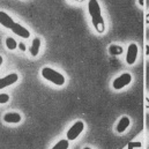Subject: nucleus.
<instances>
[{
  "label": "nucleus",
  "mask_w": 149,
  "mask_h": 149,
  "mask_svg": "<svg viewBox=\"0 0 149 149\" xmlns=\"http://www.w3.org/2000/svg\"><path fill=\"white\" fill-rule=\"evenodd\" d=\"M39 49H40V39L38 37L34 38L33 40V44H31V47H30V54L33 57H36L39 52Z\"/></svg>",
  "instance_id": "obj_11"
},
{
  "label": "nucleus",
  "mask_w": 149,
  "mask_h": 149,
  "mask_svg": "<svg viewBox=\"0 0 149 149\" xmlns=\"http://www.w3.org/2000/svg\"><path fill=\"white\" fill-rule=\"evenodd\" d=\"M109 53L112 56H119L123 53V47L119 45H110L109 46Z\"/></svg>",
  "instance_id": "obj_12"
},
{
  "label": "nucleus",
  "mask_w": 149,
  "mask_h": 149,
  "mask_svg": "<svg viewBox=\"0 0 149 149\" xmlns=\"http://www.w3.org/2000/svg\"><path fill=\"white\" fill-rule=\"evenodd\" d=\"M10 30H12L15 35H17V36H20V37H22V38L30 37V31H29L27 28H24L23 26H21L20 23H14V26L12 27Z\"/></svg>",
  "instance_id": "obj_7"
},
{
  "label": "nucleus",
  "mask_w": 149,
  "mask_h": 149,
  "mask_svg": "<svg viewBox=\"0 0 149 149\" xmlns=\"http://www.w3.org/2000/svg\"><path fill=\"white\" fill-rule=\"evenodd\" d=\"M138 45L132 43L128 45L127 47V53H126V63L128 65H133L135 61H136V58H138Z\"/></svg>",
  "instance_id": "obj_5"
},
{
  "label": "nucleus",
  "mask_w": 149,
  "mask_h": 149,
  "mask_svg": "<svg viewBox=\"0 0 149 149\" xmlns=\"http://www.w3.org/2000/svg\"><path fill=\"white\" fill-rule=\"evenodd\" d=\"M132 82V75L130 73H124V74L119 75L118 77H116L112 82V87L116 90H120L123 88H125L126 86H128Z\"/></svg>",
  "instance_id": "obj_3"
},
{
  "label": "nucleus",
  "mask_w": 149,
  "mask_h": 149,
  "mask_svg": "<svg viewBox=\"0 0 149 149\" xmlns=\"http://www.w3.org/2000/svg\"><path fill=\"white\" fill-rule=\"evenodd\" d=\"M84 130V123L81 120L75 121L71 126V128L67 131V140H75Z\"/></svg>",
  "instance_id": "obj_4"
},
{
  "label": "nucleus",
  "mask_w": 149,
  "mask_h": 149,
  "mask_svg": "<svg viewBox=\"0 0 149 149\" xmlns=\"http://www.w3.org/2000/svg\"><path fill=\"white\" fill-rule=\"evenodd\" d=\"M130 125H131L130 118H128V117H121L120 120L118 121V125H117V132H118V133L125 132V131L128 128Z\"/></svg>",
  "instance_id": "obj_10"
},
{
  "label": "nucleus",
  "mask_w": 149,
  "mask_h": 149,
  "mask_svg": "<svg viewBox=\"0 0 149 149\" xmlns=\"http://www.w3.org/2000/svg\"><path fill=\"white\" fill-rule=\"evenodd\" d=\"M17 80H19V75L16 73H10V74L1 77L0 79V89H3L8 86L14 84L15 82H17Z\"/></svg>",
  "instance_id": "obj_6"
},
{
  "label": "nucleus",
  "mask_w": 149,
  "mask_h": 149,
  "mask_svg": "<svg viewBox=\"0 0 149 149\" xmlns=\"http://www.w3.org/2000/svg\"><path fill=\"white\" fill-rule=\"evenodd\" d=\"M88 12H89V15L91 17L93 27L95 28V30L100 34L104 33L105 22H104V19L102 16V9H101V6H100V2L97 0H89Z\"/></svg>",
  "instance_id": "obj_1"
},
{
  "label": "nucleus",
  "mask_w": 149,
  "mask_h": 149,
  "mask_svg": "<svg viewBox=\"0 0 149 149\" xmlns=\"http://www.w3.org/2000/svg\"><path fill=\"white\" fill-rule=\"evenodd\" d=\"M146 54H147V56H149V45H147V46H146Z\"/></svg>",
  "instance_id": "obj_17"
},
{
  "label": "nucleus",
  "mask_w": 149,
  "mask_h": 149,
  "mask_svg": "<svg viewBox=\"0 0 149 149\" xmlns=\"http://www.w3.org/2000/svg\"><path fill=\"white\" fill-rule=\"evenodd\" d=\"M17 46L21 49V51H26V46H24V44H23V43H20Z\"/></svg>",
  "instance_id": "obj_16"
},
{
  "label": "nucleus",
  "mask_w": 149,
  "mask_h": 149,
  "mask_svg": "<svg viewBox=\"0 0 149 149\" xmlns=\"http://www.w3.org/2000/svg\"><path fill=\"white\" fill-rule=\"evenodd\" d=\"M139 2H140V5H143V0H139Z\"/></svg>",
  "instance_id": "obj_19"
},
{
  "label": "nucleus",
  "mask_w": 149,
  "mask_h": 149,
  "mask_svg": "<svg viewBox=\"0 0 149 149\" xmlns=\"http://www.w3.org/2000/svg\"><path fill=\"white\" fill-rule=\"evenodd\" d=\"M42 76L56 86H63L65 83V76L51 67H44L42 70Z\"/></svg>",
  "instance_id": "obj_2"
},
{
  "label": "nucleus",
  "mask_w": 149,
  "mask_h": 149,
  "mask_svg": "<svg viewBox=\"0 0 149 149\" xmlns=\"http://www.w3.org/2000/svg\"><path fill=\"white\" fill-rule=\"evenodd\" d=\"M83 149H91V148H89V147H84Z\"/></svg>",
  "instance_id": "obj_20"
},
{
  "label": "nucleus",
  "mask_w": 149,
  "mask_h": 149,
  "mask_svg": "<svg viewBox=\"0 0 149 149\" xmlns=\"http://www.w3.org/2000/svg\"><path fill=\"white\" fill-rule=\"evenodd\" d=\"M17 45H19V44L16 43V40L13 37L6 38V46H7L8 50H15V49L17 47Z\"/></svg>",
  "instance_id": "obj_13"
},
{
  "label": "nucleus",
  "mask_w": 149,
  "mask_h": 149,
  "mask_svg": "<svg viewBox=\"0 0 149 149\" xmlns=\"http://www.w3.org/2000/svg\"><path fill=\"white\" fill-rule=\"evenodd\" d=\"M52 149H68V140H60V141H58L53 147Z\"/></svg>",
  "instance_id": "obj_14"
},
{
  "label": "nucleus",
  "mask_w": 149,
  "mask_h": 149,
  "mask_svg": "<svg viewBox=\"0 0 149 149\" xmlns=\"http://www.w3.org/2000/svg\"><path fill=\"white\" fill-rule=\"evenodd\" d=\"M9 101V95L8 94H0V103L5 104Z\"/></svg>",
  "instance_id": "obj_15"
},
{
  "label": "nucleus",
  "mask_w": 149,
  "mask_h": 149,
  "mask_svg": "<svg viewBox=\"0 0 149 149\" xmlns=\"http://www.w3.org/2000/svg\"><path fill=\"white\" fill-rule=\"evenodd\" d=\"M14 20L10 17V15H8L6 12L0 10V24L7 29H12V27L14 26Z\"/></svg>",
  "instance_id": "obj_8"
},
{
  "label": "nucleus",
  "mask_w": 149,
  "mask_h": 149,
  "mask_svg": "<svg viewBox=\"0 0 149 149\" xmlns=\"http://www.w3.org/2000/svg\"><path fill=\"white\" fill-rule=\"evenodd\" d=\"M1 64H2V57L0 56V66H1Z\"/></svg>",
  "instance_id": "obj_18"
},
{
  "label": "nucleus",
  "mask_w": 149,
  "mask_h": 149,
  "mask_svg": "<svg viewBox=\"0 0 149 149\" xmlns=\"http://www.w3.org/2000/svg\"><path fill=\"white\" fill-rule=\"evenodd\" d=\"M21 119H22V117L17 112H7L3 116V121H6L8 124H17L21 121Z\"/></svg>",
  "instance_id": "obj_9"
},
{
  "label": "nucleus",
  "mask_w": 149,
  "mask_h": 149,
  "mask_svg": "<svg viewBox=\"0 0 149 149\" xmlns=\"http://www.w3.org/2000/svg\"><path fill=\"white\" fill-rule=\"evenodd\" d=\"M147 21H148V22H149V16H148V17H147Z\"/></svg>",
  "instance_id": "obj_21"
}]
</instances>
